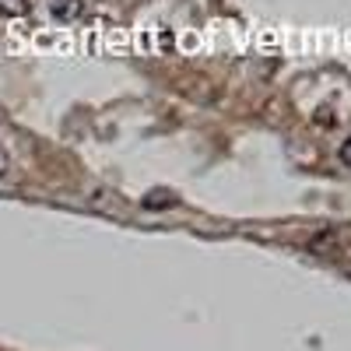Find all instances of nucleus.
Masks as SVG:
<instances>
[{
    "mask_svg": "<svg viewBox=\"0 0 351 351\" xmlns=\"http://www.w3.org/2000/svg\"><path fill=\"white\" fill-rule=\"evenodd\" d=\"M341 162H344V165L351 169V137H348V141L341 144Z\"/></svg>",
    "mask_w": 351,
    "mask_h": 351,
    "instance_id": "7ed1b4c3",
    "label": "nucleus"
},
{
    "mask_svg": "<svg viewBox=\"0 0 351 351\" xmlns=\"http://www.w3.org/2000/svg\"><path fill=\"white\" fill-rule=\"evenodd\" d=\"M28 8H32V0H0V14H11V18L25 14Z\"/></svg>",
    "mask_w": 351,
    "mask_h": 351,
    "instance_id": "f03ea898",
    "label": "nucleus"
},
{
    "mask_svg": "<svg viewBox=\"0 0 351 351\" xmlns=\"http://www.w3.org/2000/svg\"><path fill=\"white\" fill-rule=\"evenodd\" d=\"M53 18L56 21H74L81 11H84V0H53Z\"/></svg>",
    "mask_w": 351,
    "mask_h": 351,
    "instance_id": "f257e3e1",
    "label": "nucleus"
}]
</instances>
